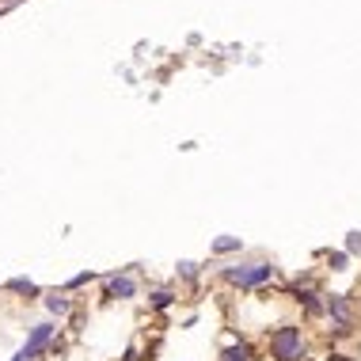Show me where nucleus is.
Returning <instances> with one entry per match:
<instances>
[{"label":"nucleus","mask_w":361,"mask_h":361,"mask_svg":"<svg viewBox=\"0 0 361 361\" xmlns=\"http://www.w3.org/2000/svg\"><path fill=\"white\" fill-rule=\"evenodd\" d=\"M267 350L274 361H305L308 357V338H305V327L300 324H281L270 331L267 338Z\"/></svg>","instance_id":"nucleus-1"},{"label":"nucleus","mask_w":361,"mask_h":361,"mask_svg":"<svg viewBox=\"0 0 361 361\" xmlns=\"http://www.w3.org/2000/svg\"><path fill=\"white\" fill-rule=\"evenodd\" d=\"M278 270L270 267V262H251V267H243V262H232V267H224L221 270V278L228 281V286H236V289H259V286H267L270 278H274Z\"/></svg>","instance_id":"nucleus-2"},{"label":"nucleus","mask_w":361,"mask_h":361,"mask_svg":"<svg viewBox=\"0 0 361 361\" xmlns=\"http://www.w3.org/2000/svg\"><path fill=\"white\" fill-rule=\"evenodd\" d=\"M327 319H331V335L346 338L350 331H354V324H357V312H354V305H350V297L331 293L327 297Z\"/></svg>","instance_id":"nucleus-3"},{"label":"nucleus","mask_w":361,"mask_h":361,"mask_svg":"<svg viewBox=\"0 0 361 361\" xmlns=\"http://www.w3.org/2000/svg\"><path fill=\"white\" fill-rule=\"evenodd\" d=\"M54 343H57V324H54V319H46V324L31 327V335H27V343L19 346V354H23L27 361H38V357L50 354Z\"/></svg>","instance_id":"nucleus-4"},{"label":"nucleus","mask_w":361,"mask_h":361,"mask_svg":"<svg viewBox=\"0 0 361 361\" xmlns=\"http://www.w3.org/2000/svg\"><path fill=\"white\" fill-rule=\"evenodd\" d=\"M137 297V278L133 270H122V274L106 278V300H133Z\"/></svg>","instance_id":"nucleus-5"},{"label":"nucleus","mask_w":361,"mask_h":361,"mask_svg":"<svg viewBox=\"0 0 361 361\" xmlns=\"http://www.w3.org/2000/svg\"><path fill=\"white\" fill-rule=\"evenodd\" d=\"M217 361H255V350H251L247 338H232V343L221 350Z\"/></svg>","instance_id":"nucleus-6"},{"label":"nucleus","mask_w":361,"mask_h":361,"mask_svg":"<svg viewBox=\"0 0 361 361\" xmlns=\"http://www.w3.org/2000/svg\"><path fill=\"white\" fill-rule=\"evenodd\" d=\"M42 305H46V312H50L54 319H65V316H73V300L65 297V293H50V297H42Z\"/></svg>","instance_id":"nucleus-7"},{"label":"nucleus","mask_w":361,"mask_h":361,"mask_svg":"<svg viewBox=\"0 0 361 361\" xmlns=\"http://www.w3.org/2000/svg\"><path fill=\"white\" fill-rule=\"evenodd\" d=\"M4 289H8V293H19V297H23V300L38 297V286H35V281H27V278H12V281H8Z\"/></svg>","instance_id":"nucleus-8"},{"label":"nucleus","mask_w":361,"mask_h":361,"mask_svg":"<svg viewBox=\"0 0 361 361\" xmlns=\"http://www.w3.org/2000/svg\"><path fill=\"white\" fill-rule=\"evenodd\" d=\"M149 305H152L156 312H168V308L175 305V293H171V289H152V293H149Z\"/></svg>","instance_id":"nucleus-9"},{"label":"nucleus","mask_w":361,"mask_h":361,"mask_svg":"<svg viewBox=\"0 0 361 361\" xmlns=\"http://www.w3.org/2000/svg\"><path fill=\"white\" fill-rule=\"evenodd\" d=\"M243 243L240 236H221V240H213V255H228V251H240Z\"/></svg>","instance_id":"nucleus-10"},{"label":"nucleus","mask_w":361,"mask_h":361,"mask_svg":"<svg viewBox=\"0 0 361 361\" xmlns=\"http://www.w3.org/2000/svg\"><path fill=\"white\" fill-rule=\"evenodd\" d=\"M346 262H350L346 251H327V267L331 270H346Z\"/></svg>","instance_id":"nucleus-11"},{"label":"nucleus","mask_w":361,"mask_h":361,"mask_svg":"<svg viewBox=\"0 0 361 361\" xmlns=\"http://www.w3.org/2000/svg\"><path fill=\"white\" fill-rule=\"evenodd\" d=\"M179 278L183 281H198V267H194V262H179Z\"/></svg>","instance_id":"nucleus-12"},{"label":"nucleus","mask_w":361,"mask_h":361,"mask_svg":"<svg viewBox=\"0 0 361 361\" xmlns=\"http://www.w3.org/2000/svg\"><path fill=\"white\" fill-rule=\"evenodd\" d=\"M346 255H361V232H350L346 236Z\"/></svg>","instance_id":"nucleus-13"},{"label":"nucleus","mask_w":361,"mask_h":361,"mask_svg":"<svg viewBox=\"0 0 361 361\" xmlns=\"http://www.w3.org/2000/svg\"><path fill=\"white\" fill-rule=\"evenodd\" d=\"M92 278H95L92 270H84V274H76V278H73V281H69V286H65V289H84V286H87V281H92Z\"/></svg>","instance_id":"nucleus-14"},{"label":"nucleus","mask_w":361,"mask_h":361,"mask_svg":"<svg viewBox=\"0 0 361 361\" xmlns=\"http://www.w3.org/2000/svg\"><path fill=\"white\" fill-rule=\"evenodd\" d=\"M327 361H357V357H350L346 350H331V354H327Z\"/></svg>","instance_id":"nucleus-15"},{"label":"nucleus","mask_w":361,"mask_h":361,"mask_svg":"<svg viewBox=\"0 0 361 361\" xmlns=\"http://www.w3.org/2000/svg\"><path fill=\"white\" fill-rule=\"evenodd\" d=\"M122 361H141V354H137V346H130V350H126V357Z\"/></svg>","instance_id":"nucleus-16"},{"label":"nucleus","mask_w":361,"mask_h":361,"mask_svg":"<svg viewBox=\"0 0 361 361\" xmlns=\"http://www.w3.org/2000/svg\"><path fill=\"white\" fill-rule=\"evenodd\" d=\"M12 361H27V357H23V354H19V350H16V354H12Z\"/></svg>","instance_id":"nucleus-17"}]
</instances>
